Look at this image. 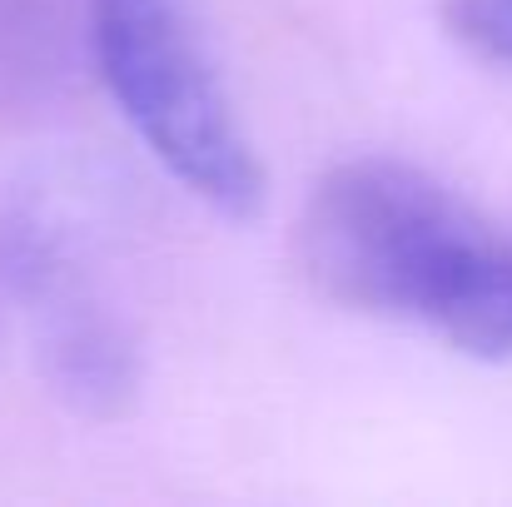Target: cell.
<instances>
[{"label":"cell","mask_w":512,"mask_h":507,"mask_svg":"<svg viewBox=\"0 0 512 507\" xmlns=\"http://www.w3.org/2000/svg\"><path fill=\"white\" fill-rule=\"evenodd\" d=\"M85 45V0H0V120L45 110Z\"/></svg>","instance_id":"277c9868"},{"label":"cell","mask_w":512,"mask_h":507,"mask_svg":"<svg viewBox=\"0 0 512 507\" xmlns=\"http://www.w3.org/2000/svg\"><path fill=\"white\" fill-rule=\"evenodd\" d=\"M85 50L140 145L214 214L264 204L259 165L184 0H85Z\"/></svg>","instance_id":"7a4b0ae2"},{"label":"cell","mask_w":512,"mask_h":507,"mask_svg":"<svg viewBox=\"0 0 512 507\" xmlns=\"http://www.w3.org/2000/svg\"><path fill=\"white\" fill-rule=\"evenodd\" d=\"M294 264L334 309L418 324L448 348L512 363V229L408 160L334 165L294 224Z\"/></svg>","instance_id":"6da1fadb"},{"label":"cell","mask_w":512,"mask_h":507,"mask_svg":"<svg viewBox=\"0 0 512 507\" xmlns=\"http://www.w3.org/2000/svg\"><path fill=\"white\" fill-rule=\"evenodd\" d=\"M5 269L15 294L30 304L40 334V363L50 383L95 418L120 413L140 383L130 338L115 329V319L95 304V294L70 274L60 249L40 234H15Z\"/></svg>","instance_id":"3957f363"},{"label":"cell","mask_w":512,"mask_h":507,"mask_svg":"<svg viewBox=\"0 0 512 507\" xmlns=\"http://www.w3.org/2000/svg\"><path fill=\"white\" fill-rule=\"evenodd\" d=\"M443 25L468 55L512 65V0H443Z\"/></svg>","instance_id":"5b68a950"}]
</instances>
